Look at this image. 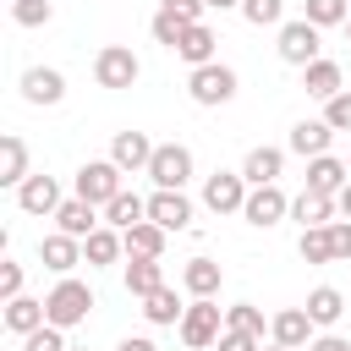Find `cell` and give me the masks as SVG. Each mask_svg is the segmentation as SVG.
<instances>
[{
	"mask_svg": "<svg viewBox=\"0 0 351 351\" xmlns=\"http://www.w3.org/2000/svg\"><path fill=\"white\" fill-rule=\"evenodd\" d=\"M88 313H93V291H88L82 280H71V274L55 280V291L44 296V318H49L55 329H77Z\"/></svg>",
	"mask_w": 351,
	"mask_h": 351,
	"instance_id": "obj_1",
	"label": "cell"
},
{
	"mask_svg": "<svg viewBox=\"0 0 351 351\" xmlns=\"http://www.w3.org/2000/svg\"><path fill=\"white\" fill-rule=\"evenodd\" d=\"M176 329H181V346L208 351V346H219V335H225V313L214 307V296H192Z\"/></svg>",
	"mask_w": 351,
	"mask_h": 351,
	"instance_id": "obj_2",
	"label": "cell"
},
{
	"mask_svg": "<svg viewBox=\"0 0 351 351\" xmlns=\"http://www.w3.org/2000/svg\"><path fill=\"white\" fill-rule=\"evenodd\" d=\"M121 176H126V170H121L115 159H88V165L77 170V197H82V203H93V208H110V203L126 192V186H121Z\"/></svg>",
	"mask_w": 351,
	"mask_h": 351,
	"instance_id": "obj_3",
	"label": "cell"
},
{
	"mask_svg": "<svg viewBox=\"0 0 351 351\" xmlns=\"http://www.w3.org/2000/svg\"><path fill=\"white\" fill-rule=\"evenodd\" d=\"M186 93H192V104H203V110H219V104H230L236 99V71L230 66H197L192 77H186Z\"/></svg>",
	"mask_w": 351,
	"mask_h": 351,
	"instance_id": "obj_4",
	"label": "cell"
},
{
	"mask_svg": "<svg viewBox=\"0 0 351 351\" xmlns=\"http://www.w3.org/2000/svg\"><path fill=\"white\" fill-rule=\"evenodd\" d=\"M148 181H154L159 192H181V186L192 181V148H181V143H159L154 159H148Z\"/></svg>",
	"mask_w": 351,
	"mask_h": 351,
	"instance_id": "obj_5",
	"label": "cell"
},
{
	"mask_svg": "<svg viewBox=\"0 0 351 351\" xmlns=\"http://www.w3.org/2000/svg\"><path fill=\"white\" fill-rule=\"evenodd\" d=\"M274 49H280V60H285V66H302V71H307L313 60H324V55H318V49H324V44H318V27H313L307 16L280 22V44H274Z\"/></svg>",
	"mask_w": 351,
	"mask_h": 351,
	"instance_id": "obj_6",
	"label": "cell"
},
{
	"mask_svg": "<svg viewBox=\"0 0 351 351\" xmlns=\"http://www.w3.org/2000/svg\"><path fill=\"white\" fill-rule=\"evenodd\" d=\"M143 77V66H137V55L126 49V44H104L99 55H93V82L99 88H132Z\"/></svg>",
	"mask_w": 351,
	"mask_h": 351,
	"instance_id": "obj_7",
	"label": "cell"
},
{
	"mask_svg": "<svg viewBox=\"0 0 351 351\" xmlns=\"http://www.w3.org/2000/svg\"><path fill=\"white\" fill-rule=\"evenodd\" d=\"M247 176L241 170H214L208 181H203V208H214V214H241V203H247Z\"/></svg>",
	"mask_w": 351,
	"mask_h": 351,
	"instance_id": "obj_8",
	"label": "cell"
},
{
	"mask_svg": "<svg viewBox=\"0 0 351 351\" xmlns=\"http://www.w3.org/2000/svg\"><path fill=\"white\" fill-rule=\"evenodd\" d=\"M285 214H291V197H285L280 186H252V192H247V203H241V219H247V225H258V230L280 225Z\"/></svg>",
	"mask_w": 351,
	"mask_h": 351,
	"instance_id": "obj_9",
	"label": "cell"
},
{
	"mask_svg": "<svg viewBox=\"0 0 351 351\" xmlns=\"http://www.w3.org/2000/svg\"><path fill=\"white\" fill-rule=\"evenodd\" d=\"M313 318H307V307H280L274 318H269V340L274 346H291V351H302V346H313Z\"/></svg>",
	"mask_w": 351,
	"mask_h": 351,
	"instance_id": "obj_10",
	"label": "cell"
},
{
	"mask_svg": "<svg viewBox=\"0 0 351 351\" xmlns=\"http://www.w3.org/2000/svg\"><path fill=\"white\" fill-rule=\"evenodd\" d=\"M346 186H351V165H346V159H335V154H318V159H307V192L340 197Z\"/></svg>",
	"mask_w": 351,
	"mask_h": 351,
	"instance_id": "obj_11",
	"label": "cell"
},
{
	"mask_svg": "<svg viewBox=\"0 0 351 351\" xmlns=\"http://www.w3.org/2000/svg\"><path fill=\"white\" fill-rule=\"evenodd\" d=\"M60 203H66V197H60L55 176H44V170H38V176H27V181L16 186V208H22V214H49V219H55V208H60Z\"/></svg>",
	"mask_w": 351,
	"mask_h": 351,
	"instance_id": "obj_12",
	"label": "cell"
},
{
	"mask_svg": "<svg viewBox=\"0 0 351 351\" xmlns=\"http://www.w3.org/2000/svg\"><path fill=\"white\" fill-rule=\"evenodd\" d=\"M38 263H44L49 274H60V280H66V274H71L77 263H88V258H82V241H77V236L55 230V236H44V241H38Z\"/></svg>",
	"mask_w": 351,
	"mask_h": 351,
	"instance_id": "obj_13",
	"label": "cell"
},
{
	"mask_svg": "<svg viewBox=\"0 0 351 351\" xmlns=\"http://www.w3.org/2000/svg\"><path fill=\"white\" fill-rule=\"evenodd\" d=\"M154 148L159 143H148V132H115V143H110V159L126 170V176H148V159H154Z\"/></svg>",
	"mask_w": 351,
	"mask_h": 351,
	"instance_id": "obj_14",
	"label": "cell"
},
{
	"mask_svg": "<svg viewBox=\"0 0 351 351\" xmlns=\"http://www.w3.org/2000/svg\"><path fill=\"white\" fill-rule=\"evenodd\" d=\"M22 99L27 104H60L66 99V77L55 66H27L22 71Z\"/></svg>",
	"mask_w": 351,
	"mask_h": 351,
	"instance_id": "obj_15",
	"label": "cell"
},
{
	"mask_svg": "<svg viewBox=\"0 0 351 351\" xmlns=\"http://www.w3.org/2000/svg\"><path fill=\"white\" fill-rule=\"evenodd\" d=\"M148 219H154L159 230H186V225H192L186 192H154V197H148Z\"/></svg>",
	"mask_w": 351,
	"mask_h": 351,
	"instance_id": "obj_16",
	"label": "cell"
},
{
	"mask_svg": "<svg viewBox=\"0 0 351 351\" xmlns=\"http://www.w3.org/2000/svg\"><path fill=\"white\" fill-rule=\"evenodd\" d=\"M329 137H335V126L318 115V121H296L291 126V154H302V159H318V154H329Z\"/></svg>",
	"mask_w": 351,
	"mask_h": 351,
	"instance_id": "obj_17",
	"label": "cell"
},
{
	"mask_svg": "<svg viewBox=\"0 0 351 351\" xmlns=\"http://www.w3.org/2000/svg\"><path fill=\"white\" fill-rule=\"evenodd\" d=\"M280 170H285V154H280V148H252V154L241 159L247 186H280Z\"/></svg>",
	"mask_w": 351,
	"mask_h": 351,
	"instance_id": "obj_18",
	"label": "cell"
},
{
	"mask_svg": "<svg viewBox=\"0 0 351 351\" xmlns=\"http://www.w3.org/2000/svg\"><path fill=\"white\" fill-rule=\"evenodd\" d=\"M214 44H219V38H214V27H208V22H197V27H186V33H181L176 55L197 71V66H214Z\"/></svg>",
	"mask_w": 351,
	"mask_h": 351,
	"instance_id": "obj_19",
	"label": "cell"
},
{
	"mask_svg": "<svg viewBox=\"0 0 351 351\" xmlns=\"http://www.w3.org/2000/svg\"><path fill=\"white\" fill-rule=\"evenodd\" d=\"M33 170H27V143L16 137V132H5L0 137V186H22Z\"/></svg>",
	"mask_w": 351,
	"mask_h": 351,
	"instance_id": "obj_20",
	"label": "cell"
},
{
	"mask_svg": "<svg viewBox=\"0 0 351 351\" xmlns=\"http://www.w3.org/2000/svg\"><path fill=\"white\" fill-rule=\"evenodd\" d=\"M55 230H66V236L88 241V236L99 230V219H93V203H82V197H66V203L55 208Z\"/></svg>",
	"mask_w": 351,
	"mask_h": 351,
	"instance_id": "obj_21",
	"label": "cell"
},
{
	"mask_svg": "<svg viewBox=\"0 0 351 351\" xmlns=\"http://www.w3.org/2000/svg\"><path fill=\"white\" fill-rule=\"evenodd\" d=\"M165 285V263L159 258H126V296H154Z\"/></svg>",
	"mask_w": 351,
	"mask_h": 351,
	"instance_id": "obj_22",
	"label": "cell"
},
{
	"mask_svg": "<svg viewBox=\"0 0 351 351\" xmlns=\"http://www.w3.org/2000/svg\"><path fill=\"white\" fill-rule=\"evenodd\" d=\"M165 236H170V230H159L154 219H143V225L121 230V241H126V258H165Z\"/></svg>",
	"mask_w": 351,
	"mask_h": 351,
	"instance_id": "obj_23",
	"label": "cell"
},
{
	"mask_svg": "<svg viewBox=\"0 0 351 351\" xmlns=\"http://www.w3.org/2000/svg\"><path fill=\"white\" fill-rule=\"evenodd\" d=\"M219 280H225V269L214 258H186V269H181V285L192 296H219Z\"/></svg>",
	"mask_w": 351,
	"mask_h": 351,
	"instance_id": "obj_24",
	"label": "cell"
},
{
	"mask_svg": "<svg viewBox=\"0 0 351 351\" xmlns=\"http://www.w3.org/2000/svg\"><path fill=\"white\" fill-rule=\"evenodd\" d=\"M302 307H307V318H313L318 329H329V324H340V313H346V296H340L335 285H313Z\"/></svg>",
	"mask_w": 351,
	"mask_h": 351,
	"instance_id": "obj_25",
	"label": "cell"
},
{
	"mask_svg": "<svg viewBox=\"0 0 351 351\" xmlns=\"http://www.w3.org/2000/svg\"><path fill=\"white\" fill-rule=\"evenodd\" d=\"M302 88H307L313 99H324V104H329L335 93H346V82H340V66H335V60H313V66L302 71Z\"/></svg>",
	"mask_w": 351,
	"mask_h": 351,
	"instance_id": "obj_26",
	"label": "cell"
},
{
	"mask_svg": "<svg viewBox=\"0 0 351 351\" xmlns=\"http://www.w3.org/2000/svg\"><path fill=\"white\" fill-rule=\"evenodd\" d=\"M181 313H186V307H181V296H176L170 285H159L154 296H143V318H148L154 329H170V324H181Z\"/></svg>",
	"mask_w": 351,
	"mask_h": 351,
	"instance_id": "obj_27",
	"label": "cell"
},
{
	"mask_svg": "<svg viewBox=\"0 0 351 351\" xmlns=\"http://www.w3.org/2000/svg\"><path fill=\"white\" fill-rule=\"evenodd\" d=\"M49 318H44V302H33V296H16V302H5V329L11 335H33V329H44Z\"/></svg>",
	"mask_w": 351,
	"mask_h": 351,
	"instance_id": "obj_28",
	"label": "cell"
},
{
	"mask_svg": "<svg viewBox=\"0 0 351 351\" xmlns=\"http://www.w3.org/2000/svg\"><path fill=\"white\" fill-rule=\"evenodd\" d=\"M335 208H340V203H335V197H324V192H302V197L291 203V214L302 219V230H318V225H335V219H329Z\"/></svg>",
	"mask_w": 351,
	"mask_h": 351,
	"instance_id": "obj_29",
	"label": "cell"
},
{
	"mask_svg": "<svg viewBox=\"0 0 351 351\" xmlns=\"http://www.w3.org/2000/svg\"><path fill=\"white\" fill-rule=\"evenodd\" d=\"M121 252H126V241H121V230H115V225H99V230L82 241V258H88L93 269H99V263H115Z\"/></svg>",
	"mask_w": 351,
	"mask_h": 351,
	"instance_id": "obj_30",
	"label": "cell"
},
{
	"mask_svg": "<svg viewBox=\"0 0 351 351\" xmlns=\"http://www.w3.org/2000/svg\"><path fill=\"white\" fill-rule=\"evenodd\" d=\"M148 219V197H137V192H121L110 208H104V225H115V230H132V225H143Z\"/></svg>",
	"mask_w": 351,
	"mask_h": 351,
	"instance_id": "obj_31",
	"label": "cell"
},
{
	"mask_svg": "<svg viewBox=\"0 0 351 351\" xmlns=\"http://www.w3.org/2000/svg\"><path fill=\"white\" fill-rule=\"evenodd\" d=\"M225 329H236V335H252V340H263L269 318H263V307H252V302H236V307H225Z\"/></svg>",
	"mask_w": 351,
	"mask_h": 351,
	"instance_id": "obj_32",
	"label": "cell"
},
{
	"mask_svg": "<svg viewBox=\"0 0 351 351\" xmlns=\"http://www.w3.org/2000/svg\"><path fill=\"white\" fill-rule=\"evenodd\" d=\"M302 5H307L302 16H307L318 33H324V27H346V16H351V5H346V0H302Z\"/></svg>",
	"mask_w": 351,
	"mask_h": 351,
	"instance_id": "obj_33",
	"label": "cell"
},
{
	"mask_svg": "<svg viewBox=\"0 0 351 351\" xmlns=\"http://www.w3.org/2000/svg\"><path fill=\"white\" fill-rule=\"evenodd\" d=\"M11 22L16 27H49L55 22V5L49 0H11Z\"/></svg>",
	"mask_w": 351,
	"mask_h": 351,
	"instance_id": "obj_34",
	"label": "cell"
},
{
	"mask_svg": "<svg viewBox=\"0 0 351 351\" xmlns=\"http://www.w3.org/2000/svg\"><path fill=\"white\" fill-rule=\"evenodd\" d=\"M296 252H302L307 263H335V247H329V225H318V230H302Z\"/></svg>",
	"mask_w": 351,
	"mask_h": 351,
	"instance_id": "obj_35",
	"label": "cell"
},
{
	"mask_svg": "<svg viewBox=\"0 0 351 351\" xmlns=\"http://www.w3.org/2000/svg\"><path fill=\"white\" fill-rule=\"evenodd\" d=\"M241 16H247L252 27H280V16H285V0H241Z\"/></svg>",
	"mask_w": 351,
	"mask_h": 351,
	"instance_id": "obj_36",
	"label": "cell"
},
{
	"mask_svg": "<svg viewBox=\"0 0 351 351\" xmlns=\"http://www.w3.org/2000/svg\"><path fill=\"white\" fill-rule=\"evenodd\" d=\"M148 27H154V44H165V49H176V44H181V33H186V22H176L165 5L154 11V22H148Z\"/></svg>",
	"mask_w": 351,
	"mask_h": 351,
	"instance_id": "obj_37",
	"label": "cell"
},
{
	"mask_svg": "<svg viewBox=\"0 0 351 351\" xmlns=\"http://www.w3.org/2000/svg\"><path fill=\"white\" fill-rule=\"evenodd\" d=\"M22 351H71V346H66V329L44 324V329H33V335L22 340Z\"/></svg>",
	"mask_w": 351,
	"mask_h": 351,
	"instance_id": "obj_38",
	"label": "cell"
},
{
	"mask_svg": "<svg viewBox=\"0 0 351 351\" xmlns=\"http://www.w3.org/2000/svg\"><path fill=\"white\" fill-rule=\"evenodd\" d=\"M324 121H329L335 132H351V88H346V93H335V99L324 104Z\"/></svg>",
	"mask_w": 351,
	"mask_h": 351,
	"instance_id": "obj_39",
	"label": "cell"
},
{
	"mask_svg": "<svg viewBox=\"0 0 351 351\" xmlns=\"http://www.w3.org/2000/svg\"><path fill=\"white\" fill-rule=\"evenodd\" d=\"M165 11H170L176 22H186V27H197L203 11H208V0H165Z\"/></svg>",
	"mask_w": 351,
	"mask_h": 351,
	"instance_id": "obj_40",
	"label": "cell"
},
{
	"mask_svg": "<svg viewBox=\"0 0 351 351\" xmlns=\"http://www.w3.org/2000/svg\"><path fill=\"white\" fill-rule=\"evenodd\" d=\"M0 296H5V302H16V296H22V263H16V258H5V263H0Z\"/></svg>",
	"mask_w": 351,
	"mask_h": 351,
	"instance_id": "obj_41",
	"label": "cell"
},
{
	"mask_svg": "<svg viewBox=\"0 0 351 351\" xmlns=\"http://www.w3.org/2000/svg\"><path fill=\"white\" fill-rule=\"evenodd\" d=\"M329 247H335V258H351V219L329 225Z\"/></svg>",
	"mask_w": 351,
	"mask_h": 351,
	"instance_id": "obj_42",
	"label": "cell"
},
{
	"mask_svg": "<svg viewBox=\"0 0 351 351\" xmlns=\"http://www.w3.org/2000/svg\"><path fill=\"white\" fill-rule=\"evenodd\" d=\"M214 351H263V340H252V335H236V329H225Z\"/></svg>",
	"mask_w": 351,
	"mask_h": 351,
	"instance_id": "obj_43",
	"label": "cell"
},
{
	"mask_svg": "<svg viewBox=\"0 0 351 351\" xmlns=\"http://www.w3.org/2000/svg\"><path fill=\"white\" fill-rule=\"evenodd\" d=\"M307 351H351V340H346V335H313Z\"/></svg>",
	"mask_w": 351,
	"mask_h": 351,
	"instance_id": "obj_44",
	"label": "cell"
},
{
	"mask_svg": "<svg viewBox=\"0 0 351 351\" xmlns=\"http://www.w3.org/2000/svg\"><path fill=\"white\" fill-rule=\"evenodd\" d=\"M115 351H159V346H154V340H148V335H126V340H121V346H115Z\"/></svg>",
	"mask_w": 351,
	"mask_h": 351,
	"instance_id": "obj_45",
	"label": "cell"
},
{
	"mask_svg": "<svg viewBox=\"0 0 351 351\" xmlns=\"http://www.w3.org/2000/svg\"><path fill=\"white\" fill-rule=\"evenodd\" d=\"M208 11H241V0H208Z\"/></svg>",
	"mask_w": 351,
	"mask_h": 351,
	"instance_id": "obj_46",
	"label": "cell"
},
{
	"mask_svg": "<svg viewBox=\"0 0 351 351\" xmlns=\"http://www.w3.org/2000/svg\"><path fill=\"white\" fill-rule=\"evenodd\" d=\"M335 203H340V214H346V219H351V186H346V192H340V197H335Z\"/></svg>",
	"mask_w": 351,
	"mask_h": 351,
	"instance_id": "obj_47",
	"label": "cell"
},
{
	"mask_svg": "<svg viewBox=\"0 0 351 351\" xmlns=\"http://www.w3.org/2000/svg\"><path fill=\"white\" fill-rule=\"evenodd\" d=\"M263 351H291V346H274V340H269V346H263Z\"/></svg>",
	"mask_w": 351,
	"mask_h": 351,
	"instance_id": "obj_48",
	"label": "cell"
},
{
	"mask_svg": "<svg viewBox=\"0 0 351 351\" xmlns=\"http://www.w3.org/2000/svg\"><path fill=\"white\" fill-rule=\"evenodd\" d=\"M346 38H351V16H346Z\"/></svg>",
	"mask_w": 351,
	"mask_h": 351,
	"instance_id": "obj_49",
	"label": "cell"
},
{
	"mask_svg": "<svg viewBox=\"0 0 351 351\" xmlns=\"http://www.w3.org/2000/svg\"><path fill=\"white\" fill-rule=\"evenodd\" d=\"M71 351H88V346H71Z\"/></svg>",
	"mask_w": 351,
	"mask_h": 351,
	"instance_id": "obj_50",
	"label": "cell"
},
{
	"mask_svg": "<svg viewBox=\"0 0 351 351\" xmlns=\"http://www.w3.org/2000/svg\"><path fill=\"white\" fill-rule=\"evenodd\" d=\"M346 165H351V159H346Z\"/></svg>",
	"mask_w": 351,
	"mask_h": 351,
	"instance_id": "obj_51",
	"label": "cell"
}]
</instances>
